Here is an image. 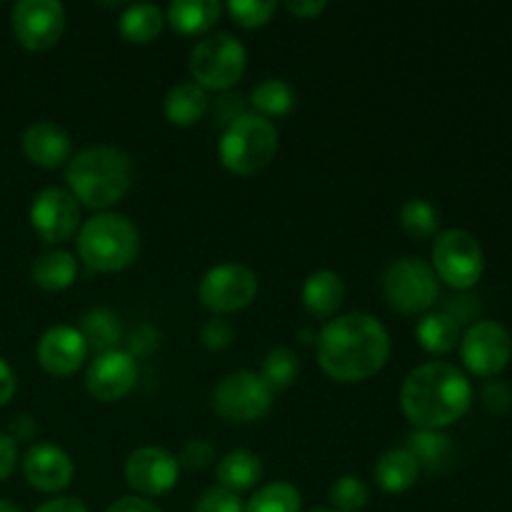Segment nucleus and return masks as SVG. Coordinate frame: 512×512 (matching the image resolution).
Wrapping results in <instances>:
<instances>
[{
    "label": "nucleus",
    "mask_w": 512,
    "mask_h": 512,
    "mask_svg": "<svg viewBox=\"0 0 512 512\" xmlns=\"http://www.w3.org/2000/svg\"><path fill=\"white\" fill-rule=\"evenodd\" d=\"M310 512H335V510H325V508H318V510H310Z\"/></svg>",
    "instance_id": "nucleus-49"
},
{
    "label": "nucleus",
    "mask_w": 512,
    "mask_h": 512,
    "mask_svg": "<svg viewBox=\"0 0 512 512\" xmlns=\"http://www.w3.org/2000/svg\"><path fill=\"white\" fill-rule=\"evenodd\" d=\"M10 25L25 50L43 53L63 38L65 8L58 0H20L10 10Z\"/></svg>",
    "instance_id": "nucleus-12"
},
{
    "label": "nucleus",
    "mask_w": 512,
    "mask_h": 512,
    "mask_svg": "<svg viewBox=\"0 0 512 512\" xmlns=\"http://www.w3.org/2000/svg\"><path fill=\"white\" fill-rule=\"evenodd\" d=\"M213 460H215L213 443H208V440H203V438L190 440V443L185 445L178 455V465L185 470H205L213 465Z\"/></svg>",
    "instance_id": "nucleus-37"
},
{
    "label": "nucleus",
    "mask_w": 512,
    "mask_h": 512,
    "mask_svg": "<svg viewBox=\"0 0 512 512\" xmlns=\"http://www.w3.org/2000/svg\"><path fill=\"white\" fill-rule=\"evenodd\" d=\"M80 335H83L85 345L93 353L103 355L110 350H118L120 340H123V325L120 318L108 308H93L80 318Z\"/></svg>",
    "instance_id": "nucleus-25"
},
{
    "label": "nucleus",
    "mask_w": 512,
    "mask_h": 512,
    "mask_svg": "<svg viewBox=\"0 0 512 512\" xmlns=\"http://www.w3.org/2000/svg\"><path fill=\"white\" fill-rule=\"evenodd\" d=\"M370 490L355 475H343L330 485V503L335 512H360L368 505Z\"/></svg>",
    "instance_id": "nucleus-33"
},
{
    "label": "nucleus",
    "mask_w": 512,
    "mask_h": 512,
    "mask_svg": "<svg viewBox=\"0 0 512 512\" xmlns=\"http://www.w3.org/2000/svg\"><path fill=\"white\" fill-rule=\"evenodd\" d=\"M195 512H245V505L240 498L230 490L223 488H210L200 495Z\"/></svg>",
    "instance_id": "nucleus-38"
},
{
    "label": "nucleus",
    "mask_w": 512,
    "mask_h": 512,
    "mask_svg": "<svg viewBox=\"0 0 512 512\" xmlns=\"http://www.w3.org/2000/svg\"><path fill=\"white\" fill-rule=\"evenodd\" d=\"M23 475L40 493H60L73 483L75 465L63 448L40 443L25 453Z\"/></svg>",
    "instance_id": "nucleus-17"
},
{
    "label": "nucleus",
    "mask_w": 512,
    "mask_h": 512,
    "mask_svg": "<svg viewBox=\"0 0 512 512\" xmlns=\"http://www.w3.org/2000/svg\"><path fill=\"white\" fill-rule=\"evenodd\" d=\"M345 300V283L333 270H315L303 283V303L313 318H333Z\"/></svg>",
    "instance_id": "nucleus-19"
},
{
    "label": "nucleus",
    "mask_w": 512,
    "mask_h": 512,
    "mask_svg": "<svg viewBox=\"0 0 512 512\" xmlns=\"http://www.w3.org/2000/svg\"><path fill=\"white\" fill-rule=\"evenodd\" d=\"M35 430H38V425H35V420L30 418V415H18V418L13 420V425H10V438L30 440L35 435Z\"/></svg>",
    "instance_id": "nucleus-47"
},
{
    "label": "nucleus",
    "mask_w": 512,
    "mask_h": 512,
    "mask_svg": "<svg viewBox=\"0 0 512 512\" xmlns=\"http://www.w3.org/2000/svg\"><path fill=\"white\" fill-rule=\"evenodd\" d=\"M463 365L478 378H498L512 358V335L495 320H475L460 338Z\"/></svg>",
    "instance_id": "nucleus-11"
},
{
    "label": "nucleus",
    "mask_w": 512,
    "mask_h": 512,
    "mask_svg": "<svg viewBox=\"0 0 512 512\" xmlns=\"http://www.w3.org/2000/svg\"><path fill=\"white\" fill-rule=\"evenodd\" d=\"M163 110L165 118L173 125H180V128L195 125L210 110L208 90H203L195 83H178L165 95Z\"/></svg>",
    "instance_id": "nucleus-24"
},
{
    "label": "nucleus",
    "mask_w": 512,
    "mask_h": 512,
    "mask_svg": "<svg viewBox=\"0 0 512 512\" xmlns=\"http://www.w3.org/2000/svg\"><path fill=\"white\" fill-rule=\"evenodd\" d=\"M300 505H303L300 490L295 485L278 480V483L263 485L248 500L245 512H300Z\"/></svg>",
    "instance_id": "nucleus-31"
},
{
    "label": "nucleus",
    "mask_w": 512,
    "mask_h": 512,
    "mask_svg": "<svg viewBox=\"0 0 512 512\" xmlns=\"http://www.w3.org/2000/svg\"><path fill=\"white\" fill-rule=\"evenodd\" d=\"M68 190L90 210H108L125 198L133 183V163L113 145H93L68 160Z\"/></svg>",
    "instance_id": "nucleus-3"
},
{
    "label": "nucleus",
    "mask_w": 512,
    "mask_h": 512,
    "mask_svg": "<svg viewBox=\"0 0 512 512\" xmlns=\"http://www.w3.org/2000/svg\"><path fill=\"white\" fill-rule=\"evenodd\" d=\"M30 223L45 243H65L80 230V203L70 190L50 185L33 198Z\"/></svg>",
    "instance_id": "nucleus-13"
},
{
    "label": "nucleus",
    "mask_w": 512,
    "mask_h": 512,
    "mask_svg": "<svg viewBox=\"0 0 512 512\" xmlns=\"http://www.w3.org/2000/svg\"><path fill=\"white\" fill-rule=\"evenodd\" d=\"M105 512H163V510L148 498H140V495H125V498L115 500V503Z\"/></svg>",
    "instance_id": "nucleus-43"
},
{
    "label": "nucleus",
    "mask_w": 512,
    "mask_h": 512,
    "mask_svg": "<svg viewBox=\"0 0 512 512\" xmlns=\"http://www.w3.org/2000/svg\"><path fill=\"white\" fill-rule=\"evenodd\" d=\"M35 512H88V508L78 498H53L40 505Z\"/></svg>",
    "instance_id": "nucleus-46"
},
{
    "label": "nucleus",
    "mask_w": 512,
    "mask_h": 512,
    "mask_svg": "<svg viewBox=\"0 0 512 512\" xmlns=\"http://www.w3.org/2000/svg\"><path fill=\"white\" fill-rule=\"evenodd\" d=\"M318 363L338 383H363L385 368L390 335L370 313H348L330 320L315 338Z\"/></svg>",
    "instance_id": "nucleus-1"
},
{
    "label": "nucleus",
    "mask_w": 512,
    "mask_h": 512,
    "mask_svg": "<svg viewBox=\"0 0 512 512\" xmlns=\"http://www.w3.org/2000/svg\"><path fill=\"white\" fill-rule=\"evenodd\" d=\"M280 135L273 120L258 113H245L220 138V160L235 175H255L273 163Z\"/></svg>",
    "instance_id": "nucleus-5"
},
{
    "label": "nucleus",
    "mask_w": 512,
    "mask_h": 512,
    "mask_svg": "<svg viewBox=\"0 0 512 512\" xmlns=\"http://www.w3.org/2000/svg\"><path fill=\"white\" fill-rule=\"evenodd\" d=\"M470 403L473 385L468 375L440 360L410 370L400 388V408L418 430H443L458 423Z\"/></svg>",
    "instance_id": "nucleus-2"
},
{
    "label": "nucleus",
    "mask_w": 512,
    "mask_h": 512,
    "mask_svg": "<svg viewBox=\"0 0 512 512\" xmlns=\"http://www.w3.org/2000/svg\"><path fill=\"white\" fill-rule=\"evenodd\" d=\"M233 338H235L233 325H230L225 318H218V315H213V318L203 325V330H200V340H203V345L208 350L230 348Z\"/></svg>",
    "instance_id": "nucleus-39"
},
{
    "label": "nucleus",
    "mask_w": 512,
    "mask_h": 512,
    "mask_svg": "<svg viewBox=\"0 0 512 512\" xmlns=\"http://www.w3.org/2000/svg\"><path fill=\"white\" fill-rule=\"evenodd\" d=\"M400 228L415 240L435 238L440 228L438 208L425 198H410L408 203L400 208Z\"/></svg>",
    "instance_id": "nucleus-30"
},
{
    "label": "nucleus",
    "mask_w": 512,
    "mask_h": 512,
    "mask_svg": "<svg viewBox=\"0 0 512 512\" xmlns=\"http://www.w3.org/2000/svg\"><path fill=\"white\" fill-rule=\"evenodd\" d=\"M33 283L45 293H60V290L70 288L78 278V260L68 250H48V253L38 255L33 260Z\"/></svg>",
    "instance_id": "nucleus-22"
},
{
    "label": "nucleus",
    "mask_w": 512,
    "mask_h": 512,
    "mask_svg": "<svg viewBox=\"0 0 512 512\" xmlns=\"http://www.w3.org/2000/svg\"><path fill=\"white\" fill-rule=\"evenodd\" d=\"M420 348L430 355H448L460 345V325L448 313H425L415 328Z\"/></svg>",
    "instance_id": "nucleus-26"
},
{
    "label": "nucleus",
    "mask_w": 512,
    "mask_h": 512,
    "mask_svg": "<svg viewBox=\"0 0 512 512\" xmlns=\"http://www.w3.org/2000/svg\"><path fill=\"white\" fill-rule=\"evenodd\" d=\"M88 355L83 335L73 325H55L38 340V363L53 378H68Z\"/></svg>",
    "instance_id": "nucleus-16"
},
{
    "label": "nucleus",
    "mask_w": 512,
    "mask_h": 512,
    "mask_svg": "<svg viewBox=\"0 0 512 512\" xmlns=\"http://www.w3.org/2000/svg\"><path fill=\"white\" fill-rule=\"evenodd\" d=\"M165 25V15L158 5L150 3H138L130 5V8L123 10L118 20V30L128 43H150L160 35Z\"/></svg>",
    "instance_id": "nucleus-27"
},
{
    "label": "nucleus",
    "mask_w": 512,
    "mask_h": 512,
    "mask_svg": "<svg viewBox=\"0 0 512 512\" xmlns=\"http://www.w3.org/2000/svg\"><path fill=\"white\" fill-rule=\"evenodd\" d=\"M248 53L243 43L230 33H208L190 50V75L203 90H233L243 78Z\"/></svg>",
    "instance_id": "nucleus-7"
},
{
    "label": "nucleus",
    "mask_w": 512,
    "mask_h": 512,
    "mask_svg": "<svg viewBox=\"0 0 512 512\" xmlns=\"http://www.w3.org/2000/svg\"><path fill=\"white\" fill-rule=\"evenodd\" d=\"M220 13L223 5L218 0H175L165 10V20L180 35H208Z\"/></svg>",
    "instance_id": "nucleus-20"
},
{
    "label": "nucleus",
    "mask_w": 512,
    "mask_h": 512,
    "mask_svg": "<svg viewBox=\"0 0 512 512\" xmlns=\"http://www.w3.org/2000/svg\"><path fill=\"white\" fill-rule=\"evenodd\" d=\"M158 345H160V330L153 328V325L143 323L128 335V343H125V353H128L133 360L135 358H148V355H153L155 350H158Z\"/></svg>",
    "instance_id": "nucleus-36"
},
{
    "label": "nucleus",
    "mask_w": 512,
    "mask_h": 512,
    "mask_svg": "<svg viewBox=\"0 0 512 512\" xmlns=\"http://www.w3.org/2000/svg\"><path fill=\"white\" fill-rule=\"evenodd\" d=\"M15 390H18V378H15V370L10 368L8 360L0 358V408L13 400Z\"/></svg>",
    "instance_id": "nucleus-44"
},
{
    "label": "nucleus",
    "mask_w": 512,
    "mask_h": 512,
    "mask_svg": "<svg viewBox=\"0 0 512 512\" xmlns=\"http://www.w3.org/2000/svg\"><path fill=\"white\" fill-rule=\"evenodd\" d=\"M433 270L438 280L455 290H470L485 273V253L468 230H445L435 235Z\"/></svg>",
    "instance_id": "nucleus-8"
},
{
    "label": "nucleus",
    "mask_w": 512,
    "mask_h": 512,
    "mask_svg": "<svg viewBox=\"0 0 512 512\" xmlns=\"http://www.w3.org/2000/svg\"><path fill=\"white\" fill-rule=\"evenodd\" d=\"M78 258L95 273H120L140 253V233L120 213H98L78 230Z\"/></svg>",
    "instance_id": "nucleus-4"
},
{
    "label": "nucleus",
    "mask_w": 512,
    "mask_h": 512,
    "mask_svg": "<svg viewBox=\"0 0 512 512\" xmlns=\"http://www.w3.org/2000/svg\"><path fill=\"white\" fill-rule=\"evenodd\" d=\"M138 383V365L125 350H110V353L95 355L85 373V388L100 403H115L123 400Z\"/></svg>",
    "instance_id": "nucleus-15"
},
{
    "label": "nucleus",
    "mask_w": 512,
    "mask_h": 512,
    "mask_svg": "<svg viewBox=\"0 0 512 512\" xmlns=\"http://www.w3.org/2000/svg\"><path fill=\"white\" fill-rule=\"evenodd\" d=\"M483 400H485V408L490 410V413H508L510 410V403H512V393L510 388L505 383H500V380H490L488 385H485L483 390Z\"/></svg>",
    "instance_id": "nucleus-40"
},
{
    "label": "nucleus",
    "mask_w": 512,
    "mask_h": 512,
    "mask_svg": "<svg viewBox=\"0 0 512 512\" xmlns=\"http://www.w3.org/2000/svg\"><path fill=\"white\" fill-rule=\"evenodd\" d=\"M443 313H448L458 325L460 323L473 325V320L478 318V313H480V303H478V298H473V295H463V298L450 300L448 308H445Z\"/></svg>",
    "instance_id": "nucleus-41"
},
{
    "label": "nucleus",
    "mask_w": 512,
    "mask_h": 512,
    "mask_svg": "<svg viewBox=\"0 0 512 512\" xmlns=\"http://www.w3.org/2000/svg\"><path fill=\"white\" fill-rule=\"evenodd\" d=\"M273 408V390L260 373H228L213 390V410L230 423H255Z\"/></svg>",
    "instance_id": "nucleus-9"
},
{
    "label": "nucleus",
    "mask_w": 512,
    "mask_h": 512,
    "mask_svg": "<svg viewBox=\"0 0 512 512\" xmlns=\"http://www.w3.org/2000/svg\"><path fill=\"white\" fill-rule=\"evenodd\" d=\"M255 295H258V275L240 263L215 265L203 275L198 288L203 308L218 318L248 308Z\"/></svg>",
    "instance_id": "nucleus-10"
},
{
    "label": "nucleus",
    "mask_w": 512,
    "mask_h": 512,
    "mask_svg": "<svg viewBox=\"0 0 512 512\" xmlns=\"http://www.w3.org/2000/svg\"><path fill=\"white\" fill-rule=\"evenodd\" d=\"M215 475H218V488L238 495L240 490H250L260 483V478H263V463L250 450H230L228 455H223L218 460Z\"/></svg>",
    "instance_id": "nucleus-23"
},
{
    "label": "nucleus",
    "mask_w": 512,
    "mask_h": 512,
    "mask_svg": "<svg viewBox=\"0 0 512 512\" xmlns=\"http://www.w3.org/2000/svg\"><path fill=\"white\" fill-rule=\"evenodd\" d=\"M380 290L388 308L400 315H425L440 298V280L433 265L420 258H400L385 268Z\"/></svg>",
    "instance_id": "nucleus-6"
},
{
    "label": "nucleus",
    "mask_w": 512,
    "mask_h": 512,
    "mask_svg": "<svg viewBox=\"0 0 512 512\" xmlns=\"http://www.w3.org/2000/svg\"><path fill=\"white\" fill-rule=\"evenodd\" d=\"M0 512H23L18 505H13L10 500H0Z\"/></svg>",
    "instance_id": "nucleus-48"
},
{
    "label": "nucleus",
    "mask_w": 512,
    "mask_h": 512,
    "mask_svg": "<svg viewBox=\"0 0 512 512\" xmlns=\"http://www.w3.org/2000/svg\"><path fill=\"white\" fill-rule=\"evenodd\" d=\"M180 465L173 453L163 448H138L125 460V480L140 498H158L178 485Z\"/></svg>",
    "instance_id": "nucleus-14"
},
{
    "label": "nucleus",
    "mask_w": 512,
    "mask_h": 512,
    "mask_svg": "<svg viewBox=\"0 0 512 512\" xmlns=\"http://www.w3.org/2000/svg\"><path fill=\"white\" fill-rule=\"evenodd\" d=\"M373 478L378 488H383L385 493L400 495L418 483L420 465L408 448H395L380 455V460L373 468Z\"/></svg>",
    "instance_id": "nucleus-21"
},
{
    "label": "nucleus",
    "mask_w": 512,
    "mask_h": 512,
    "mask_svg": "<svg viewBox=\"0 0 512 512\" xmlns=\"http://www.w3.org/2000/svg\"><path fill=\"white\" fill-rule=\"evenodd\" d=\"M250 103H253L255 113L263 115V118H280V115H288L293 110L295 93L285 80L268 78L255 85V90L250 93Z\"/></svg>",
    "instance_id": "nucleus-29"
},
{
    "label": "nucleus",
    "mask_w": 512,
    "mask_h": 512,
    "mask_svg": "<svg viewBox=\"0 0 512 512\" xmlns=\"http://www.w3.org/2000/svg\"><path fill=\"white\" fill-rule=\"evenodd\" d=\"M23 153L38 168L55 170L73 158V143L60 125L40 120L23 133Z\"/></svg>",
    "instance_id": "nucleus-18"
},
{
    "label": "nucleus",
    "mask_w": 512,
    "mask_h": 512,
    "mask_svg": "<svg viewBox=\"0 0 512 512\" xmlns=\"http://www.w3.org/2000/svg\"><path fill=\"white\" fill-rule=\"evenodd\" d=\"M278 10L275 0H230L228 13L240 28H263Z\"/></svg>",
    "instance_id": "nucleus-34"
},
{
    "label": "nucleus",
    "mask_w": 512,
    "mask_h": 512,
    "mask_svg": "<svg viewBox=\"0 0 512 512\" xmlns=\"http://www.w3.org/2000/svg\"><path fill=\"white\" fill-rule=\"evenodd\" d=\"M285 8H288V13H293L295 18L315 20L318 15H323L325 10H328V3H325V0H310V3H288Z\"/></svg>",
    "instance_id": "nucleus-45"
},
{
    "label": "nucleus",
    "mask_w": 512,
    "mask_h": 512,
    "mask_svg": "<svg viewBox=\"0 0 512 512\" xmlns=\"http://www.w3.org/2000/svg\"><path fill=\"white\" fill-rule=\"evenodd\" d=\"M15 465H18V445L8 433L0 430V480L10 478Z\"/></svg>",
    "instance_id": "nucleus-42"
},
{
    "label": "nucleus",
    "mask_w": 512,
    "mask_h": 512,
    "mask_svg": "<svg viewBox=\"0 0 512 512\" xmlns=\"http://www.w3.org/2000/svg\"><path fill=\"white\" fill-rule=\"evenodd\" d=\"M408 450L425 473H440L453 458V443L440 430H418L408 438Z\"/></svg>",
    "instance_id": "nucleus-28"
},
{
    "label": "nucleus",
    "mask_w": 512,
    "mask_h": 512,
    "mask_svg": "<svg viewBox=\"0 0 512 512\" xmlns=\"http://www.w3.org/2000/svg\"><path fill=\"white\" fill-rule=\"evenodd\" d=\"M300 373V360L298 355L290 348H273L263 360V370H260V378L268 383V388L273 390H285L295 383Z\"/></svg>",
    "instance_id": "nucleus-32"
},
{
    "label": "nucleus",
    "mask_w": 512,
    "mask_h": 512,
    "mask_svg": "<svg viewBox=\"0 0 512 512\" xmlns=\"http://www.w3.org/2000/svg\"><path fill=\"white\" fill-rule=\"evenodd\" d=\"M245 113H248V110H245V95L238 93V90H225V93H220L218 98H215L213 120L215 125H220L223 130L230 128L235 120L243 118Z\"/></svg>",
    "instance_id": "nucleus-35"
}]
</instances>
